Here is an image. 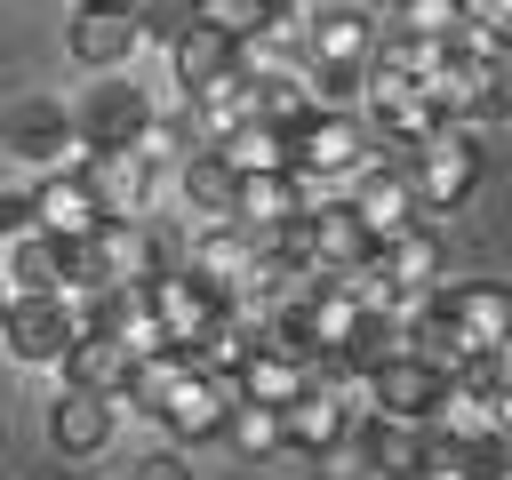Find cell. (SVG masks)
<instances>
[{
    "label": "cell",
    "mask_w": 512,
    "mask_h": 480,
    "mask_svg": "<svg viewBox=\"0 0 512 480\" xmlns=\"http://www.w3.org/2000/svg\"><path fill=\"white\" fill-rule=\"evenodd\" d=\"M8 160L16 168H32V176H56V168H88V128H80V112H64L56 96H24L16 112H8Z\"/></svg>",
    "instance_id": "1"
},
{
    "label": "cell",
    "mask_w": 512,
    "mask_h": 480,
    "mask_svg": "<svg viewBox=\"0 0 512 480\" xmlns=\"http://www.w3.org/2000/svg\"><path fill=\"white\" fill-rule=\"evenodd\" d=\"M0 336L24 368H64V352L80 344V296L48 288V296H8L0 312Z\"/></svg>",
    "instance_id": "2"
},
{
    "label": "cell",
    "mask_w": 512,
    "mask_h": 480,
    "mask_svg": "<svg viewBox=\"0 0 512 480\" xmlns=\"http://www.w3.org/2000/svg\"><path fill=\"white\" fill-rule=\"evenodd\" d=\"M408 176H416V192H424V208L440 216V208H464L472 192H480V144H472V128H440V136H424L416 152H408Z\"/></svg>",
    "instance_id": "3"
},
{
    "label": "cell",
    "mask_w": 512,
    "mask_h": 480,
    "mask_svg": "<svg viewBox=\"0 0 512 480\" xmlns=\"http://www.w3.org/2000/svg\"><path fill=\"white\" fill-rule=\"evenodd\" d=\"M232 408H240V376L192 368V376L176 384V400H168L160 432H168V440H184V448H200V440H224V432H232Z\"/></svg>",
    "instance_id": "4"
},
{
    "label": "cell",
    "mask_w": 512,
    "mask_h": 480,
    "mask_svg": "<svg viewBox=\"0 0 512 480\" xmlns=\"http://www.w3.org/2000/svg\"><path fill=\"white\" fill-rule=\"evenodd\" d=\"M112 432H120V408H112V392L56 384V400H48V448H56L64 464H88V456H104V448H112Z\"/></svg>",
    "instance_id": "5"
},
{
    "label": "cell",
    "mask_w": 512,
    "mask_h": 480,
    "mask_svg": "<svg viewBox=\"0 0 512 480\" xmlns=\"http://www.w3.org/2000/svg\"><path fill=\"white\" fill-rule=\"evenodd\" d=\"M136 48H144V16L136 8H72V24H64V56L80 72H128Z\"/></svg>",
    "instance_id": "6"
},
{
    "label": "cell",
    "mask_w": 512,
    "mask_h": 480,
    "mask_svg": "<svg viewBox=\"0 0 512 480\" xmlns=\"http://www.w3.org/2000/svg\"><path fill=\"white\" fill-rule=\"evenodd\" d=\"M88 192L104 200V216H152V184H160V160L144 144H96L88 152Z\"/></svg>",
    "instance_id": "7"
},
{
    "label": "cell",
    "mask_w": 512,
    "mask_h": 480,
    "mask_svg": "<svg viewBox=\"0 0 512 480\" xmlns=\"http://www.w3.org/2000/svg\"><path fill=\"white\" fill-rule=\"evenodd\" d=\"M192 272L216 296H248L256 272H264V232H248V224H192Z\"/></svg>",
    "instance_id": "8"
},
{
    "label": "cell",
    "mask_w": 512,
    "mask_h": 480,
    "mask_svg": "<svg viewBox=\"0 0 512 480\" xmlns=\"http://www.w3.org/2000/svg\"><path fill=\"white\" fill-rule=\"evenodd\" d=\"M448 384H456V376L408 344L392 368H376V400H368V408H376V416H400V424H432L440 400H448Z\"/></svg>",
    "instance_id": "9"
},
{
    "label": "cell",
    "mask_w": 512,
    "mask_h": 480,
    "mask_svg": "<svg viewBox=\"0 0 512 480\" xmlns=\"http://www.w3.org/2000/svg\"><path fill=\"white\" fill-rule=\"evenodd\" d=\"M240 48H248V32H240L232 16H208V24H192V32L168 48V80H176V96H200L208 80L240 72Z\"/></svg>",
    "instance_id": "10"
},
{
    "label": "cell",
    "mask_w": 512,
    "mask_h": 480,
    "mask_svg": "<svg viewBox=\"0 0 512 480\" xmlns=\"http://www.w3.org/2000/svg\"><path fill=\"white\" fill-rule=\"evenodd\" d=\"M352 208L368 216V232H376V240H400L408 224H424V216H432V208H424V192H416V176H408L400 160L360 168V176H352Z\"/></svg>",
    "instance_id": "11"
},
{
    "label": "cell",
    "mask_w": 512,
    "mask_h": 480,
    "mask_svg": "<svg viewBox=\"0 0 512 480\" xmlns=\"http://www.w3.org/2000/svg\"><path fill=\"white\" fill-rule=\"evenodd\" d=\"M224 304H232V296H216V288H208V280H200L192 264H184V272H160V280H152V312H160L168 344H200V336H208V328L224 320Z\"/></svg>",
    "instance_id": "12"
},
{
    "label": "cell",
    "mask_w": 512,
    "mask_h": 480,
    "mask_svg": "<svg viewBox=\"0 0 512 480\" xmlns=\"http://www.w3.org/2000/svg\"><path fill=\"white\" fill-rule=\"evenodd\" d=\"M384 24L360 0H320L312 8V64H376Z\"/></svg>",
    "instance_id": "13"
},
{
    "label": "cell",
    "mask_w": 512,
    "mask_h": 480,
    "mask_svg": "<svg viewBox=\"0 0 512 480\" xmlns=\"http://www.w3.org/2000/svg\"><path fill=\"white\" fill-rule=\"evenodd\" d=\"M160 120V104L136 88V80H96L88 104H80V128L88 144H144V128Z\"/></svg>",
    "instance_id": "14"
},
{
    "label": "cell",
    "mask_w": 512,
    "mask_h": 480,
    "mask_svg": "<svg viewBox=\"0 0 512 480\" xmlns=\"http://www.w3.org/2000/svg\"><path fill=\"white\" fill-rule=\"evenodd\" d=\"M384 272H392V288H400L408 304L440 296V288H448V240H440V224L424 216V224H408L400 240H384Z\"/></svg>",
    "instance_id": "15"
},
{
    "label": "cell",
    "mask_w": 512,
    "mask_h": 480,
    "mask_svg": "<svg viewBox=\"0 0 512 480\" xmlns=\"http://www.w3.org/2000/svg\"><path fill=\"white\" fill-rule=\"evenodd\" d=\"M176 192H184L192 224H240V168L224 152H192L176 168Z\"/></svg>",
    "instance_id": "16"
},
{
    "label": "cell",
    "mask_w": 512,
    "mask_h": 480,
    "mask_svg": "<svg viewBox=\"0 0 512 480\" xmlns=\"http://www.w3.org/2000/svg\"><path fill=\"white\" fill-rule=\"evenodd\" d=\"M40 232H56V240H96V232H104V200L88 192L80 168L40 176Z\"/></svg>",
    "instance_id": "17"
},
{
    "label": "cell",
    "mask_w": 512,
    "mask_h": 480,
    "mask_svg": "<svg viewBox=\"0 0 512 480\" xmlns=\"http://www.w3.org/2000/svg\"><path fill=\"white\" fill-rule=\"evenodd\" d=\"M128 376H136V344L128 336H104V328H80V344L64 352V384H80V392H128Z\"/></svg>",
    "instance_id": "18"
},
{
    "label": "cell",
    "mask_w": 512,
    "mask_h": 480,
    "mask_svg": "<svg viewBox=\"0 0 512 480\" xmlns=\"http://www.w3.org/2000/svg\"><path fill=\"white\" fill-rule=\"evenodd\" d=\"M192 368H200V352H192V344H152V352H136V376H128V392H120V400H128L136 416H152V424H160V416H168V400H176V384H184Z\"/></svg>",
    "instance_id": "19"
},
{
    "label": "cell",
    "mask_w": 512,
    "mask_h": 480,
    "mask_svg": "<svg viewBox=\"0 0 512 480\" xmlns=\"http://www.w3.org/2000/svg\"><path fill=\"white\" fill-rule=\"evenodd\" d=\"M0 272H8V296H48V288H64V240L56 232H8V248H0Z\"/></svg>",
    "instance_id": "20"
},
{
    "label": "cell",
    "mask_w": 512,
    "mask_h": 480,
    "mask_svg": "<svg viewBox=\"0 0 512 480\" xmlns=\"http://www.w3.org/2000/svg\"><path fill=\"white\" fill-rule=\"evenodd\" d=\"M448 304H456V328L472 336V352L512 344V288H504V280H456Z\"/></svg>",
    "instance_id": "21"
},
{
    "label": "cell",
    "mask_w": 512,
    "mask_h": 480,
    "mask_svg": "<svg viewBox=\"0 0 512 480\" xmlns=\"http://www.w3.org/2000/svg\"><path fill=\"white\" fill-rule=\"evenodd\" d=\"M216 152H224L240 176H264V168H296V160H304V144H296L288 128H272V120H248V128H232Z\"/></svg>",
    "instance_id": "22"
},
{
    "label": "cell",
    "mask_w": 512,
    "mask_h": 480,
    "mask_svg": "<svg viewBox=\"0 0 512 480\" xmlns=\"http://www.w3.org/2000/svg\"><path fill=\"white\" fill-rule=\"evenodd\" d=\"M496 400H504V392H488V384H472V376H456L432 424H440L448 440H480V432H496Z\"/></svg>",
    "instance_id": "23"
},
{
    "label": "cell",
    "mask_w": 512,
    "mask_h": 480,
    "mask_svg": "<svg viewBox=\"0 0 512 480\" xmlns=\"http://www.w3.org/2000/svg\"><path fill=\"white\" fill-rule=\"evenodd\" d=\"M240 456H272V448H288V408L280 400H248L240 392V408H232V432H224Z\"/></svg>",
    "instance_id": "24"
},
{
    "label": "cell",
    "mask_w": 512,
    "mask_h": 480,
    "mask_svg": "<svg viewBox=\"0 0 512 480\" xmlns=\"http://www.w3.org/2000/svg\"><path fill=\"white\" fill-rule=\"evenodd\" d=\"M472 16H480V0H400V32L440 40V48H456L472 32Z\"/></svg>",
    "instance_id": "25"
},
{
    "label": "cell",
    "mask_w": 512,
    "mask_h": 480,
    "mask_svg": "<svg viewBox=\"0 0 512 480\" xmlns=\"http://www.w3.org/2000/svg\"><path fill=\"white\" fill-rule=\"evenodd\" d=\"M136 16H144V40H160V48H176V40H184L192 24H208L216 8H208V0H144Z\"/></svg>",
    "instance_id": "26"
},
{
    "label": "cell",
    "mask_w": 512,
    "mask_h": 480,
    "mask_svg": "<svg viewBox=\"0 0 512 480\" xmlns=\"http://www.w3.org/2000/svg\"><path fill=\"white\" fill-rule=\"evenodd\" d=\"M464 480H512V432L464 440Z\"/></svg>",
    "instance_id": "27"
},
{
    "label": "cell",
    "mask_w": 512,
    "mask_h": 480,
    "mask_svg": "<svg viewBox=\"0 0 512 480\" xmlns=\"http://www.w3.org/2000/svg\"><path fill=\"white\" fill-rule=\"evenodd\" d=\"M40 224V184H0V232H32Z\"/></svg>",
    "instance_id": "28"
},
{
    "label": "cell",
    "mask_w": 512,
    "mask_h": 480,
    "mask_svg": "<svg viewBox=\"0 0 512 480\" xmlns=\"http://www.w3.org/2000/svg\"><path fill=\"white\" fill-rule=\"evenodd\" d=\"M136 480H192V472H184V464H168V456H160V464H144V472H136Z\"/></svg>",
    "instance_id": "29"
},
{
    "label": "cell",
    "mask_w": 512,
    "mask_h": 480,
    "mask_svg": "<svg viewBox=\"0 0 512 480\" xmlns=\"http://www.w3.org/2000/svg\"><path fill=\"white\" fill-rule=\"evenodd\" d=\"M72 8H144V0H72Z\"/></svg>",
    "instance_id": "30"
}]
</instances>
